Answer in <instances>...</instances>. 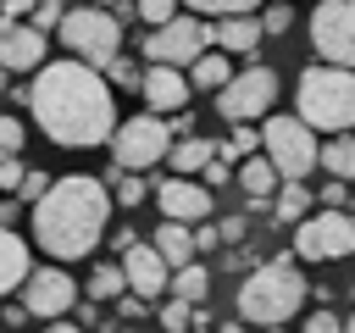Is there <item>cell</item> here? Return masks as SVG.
Wrapping results in <instances>:
<instances>
[{
  "mask_svg": "<svg viewBox=\"0 0 355 333\" xmlns=\"http://www.w3.org/2000/svg\"><path fill=\"white\" fill-rule=\"evenodd\" d=\"M28 105H33V122L55 144H72V150L111 144V133H116V100H111L105 72L78 56L44 61L28 83Z\"/></svg>",
  "mask_w": 355,
  "mask_h": 333,
  "instance_id": "1",
  "label": "cell"
},
{
  "mask_svg": "<svg viewBox=\"0 0 355 333\" xmlns=\"http://www.w3.org/2000/svg\"><path fill=\"white\" fill-rule=\"evenodd\" d=\"M105 216H111V189L89 172H67L33 200V244L55 261H83L100 244Z\"/></svg>",
  "mask_w": 355,
  "mask_h": 333,
  "instance_id": "2",
  "label": "cell"
},
{
  "mask_svg": "<svg viewBox=\"0 0 355 333\" xmlns=\"http://www.w3.org/2000/svg\"><path fill=\"white\" fill-rule=\"evenodd\" d=\"M300 305H305V278L288 255L250 266L244 283H239V316L255 322V327H283Z\"/></svg>",
  "mask_w": 355,
  "mask_h": 333,
  "instance_id": "3",
  "label": "cell"
},
{
  "mask_svg": "<svg viewBox=\"0 0 355 333\" xmlns=\"http://www.w3.org/2000/svg\"><path fill=\"white\" fill-rule=\"evenodd\" d=\"M294 111L316 133H349L355 128V67H305L294 83Z\"/></svg>",
  "mask_w": 355,
  "mask_h": 333,
  "instance_id": "4",
  "label": "cell"
},
{
  "mask_svg": "<svg viewBox=\"0 0 355 333\" xmlns=\"http://www.w3.org/2000/svg\"><path fill=\"white\" fill-rule=\"evenodd\" d=\"M261 150L272 155V166L283 178H311V166H322V144H316V128L300 117V111H277L261 122Z\"/></svg>",
  "mask_w": 355,
  "mask_h": 333,
  "instance_id": "5",
  "label": "cell"
},
{
  "mask_svg": "<svg viewBox=\"0 0 355 333\" xmlns=\"http://www.w3.org/2000/svg\"><path fill=\"white\" fill-rule=\"evenodd\" d=\"M55 33H61L67 56H78V61H89V67H105V61L122 50V22H116V11H105V6H72Z\"/></svg>",
  "mask_w": 355,
  "mask_h": 333,
  "instance_id": "6",
  "label": "cell"
},
{
  "mask_svg": "<svg viewBox=\"0 0 355 333\" xmlns=\"http://www.w3.org/2000/svg\"><path fill=\"white\" fill-rule=\"evenodd\" d=\"M166 150H172V122H166L161 111L128 117V122H116V133H111V161H116L122 172H150L155 161H166Z\"/></svg>",
  "mask_w": 355,
  "mask_h": 333,
  "instance_id": "7",
  "label": "cell"
},
{
  "mask_svg": "<svg viewBox=\"0 0 355 333\" xmlns=\"http://www.w3.org/2000/svg\"><path fill=\"white\" fill-rule=\"evenodd\" d=\"M294 255L300 261H344L355 255V216L344 205H322L316 216L294 222Z\"/></svg>",
  "mask_w": 355,
  "mask_h": 333,
  "instance_id": "8",
  "label": "cell"
},
{
  "mask_svg": "<svg viewBox=\"0 0 355 333\" xmlns=\"http://www.w3.org/2000/svg\"><path fill=\"white\" fill-rule=\"evenodd\" d=\"M272 100H277V72H272V67H239V72L216 89V111H222L227 122H255V117L272 111Z\"/></svg>",
  "mask_w": 355,
  "mask_h": 333,
  "instance_id": "9",
  "label": "cell"
},
{
  "mask_svg": "<svg viewBox=\"0 0 355 333\" xmlns=\"http://www.w3.org/2000/svg\"><path fill=\"white\" fill-rule=\"evenodd\" d=\"M311 50L333 67H355V0H322L311 11Z\"/></svg>",
  "mask_w": 355,
  "mask_h": 333,
  "instance_id": "10",
  "label": "cell"
},
{
  "mask_svg": "<svg viewBox=\"0 0 355 333\" xmlns=\"http://www.w3.org/2000/svg\"><path fill=\"white\" fill-rule=\"evenodd\" d=\"M205 50H211V22H200V11L172 17V22L150 28V39H144V56L150 61H166V67H189Z\"/></svg>",
  "mask_w": 355,
  "mask_h": 333,
  "instance_id": "11",
  "label": "cell"
},
{
  "mask_svg": "<svg viewBox=\"0 0 355 333\" xmlns=\"http://www.w3.org/2000/svg\"><path fill=\"white\" fill-rule=\"evenodd\" d=\"M22 305H28V316L55 322V316H67V311L78 305V283L67 278L61 261H55V266H39V272L22 278Z\"/></svg>",
  "mask_w": 355,
  "mask_h": 333,
  "instance_id": "12",
  "label": "cell"
},
{
  "mask_svg": "<svg viewBox=\"0 0 355 333\" xmlns=\"http://www.w3.org/2000/svg\"><path fill=\"white\" fill-rule=\"evenodd\" d=\"M155 205H161V216H172V222H205L211 216V189L200 183V178H166V183H155Z\"/></svg>",
  "mask_w": 355,
  "mask_h": 333,
  "instance_id": "13",
  "label": "cell"
},
{
  "mask_svg": "<svg viewBox=\"0 0 355 333\" xmlns=\"http://www.w3.org/2000/svg\"><path fill=\"white\" fill-rule=\"evenodd\" d=\"M122 272H128V289L144 294V300H155L161 289H172V266H166V255H161L155 244H144V239H133V244L122 250Z\"/></svg>",
  "mask_w": 355,
  "mask_h": 333,
  "instance_id": "14",
  "label": "cell"
},
{
  "mask_svg": "<svg viewBox=\"0 0 355 333\" xmlns=\"http://www.w3.org/2000/svg\"><path fill=\"white\" fill-rule=\"evenodd\" d=\"M0 67L6 72H39L44 67V33L33 22H0Z\"/></svg>",
  "mask_w": 355,
  "mask_h": 333,
  "instance_id": "15",
  "label": "cell"
},
{
  "mask_svg": "<svg viewBox=\"0 0 355 333\" xmlns=\"http://www.w3.org/2000/svg\"><path fill=\"white\" fill-rule=\"evenodd\" d=\"M189 72L183 67H166V61H155L150 72H144V83H139V94L150 100V111H183L189 105Z\"/></svg>",
  "mask_w": 355,
  "mask_h": 333,
  "instance_id": "16",
  "label": "cell"
},
{
  "mask_svg": "<svg viewBox=\"0 0 355 333\" xmlns=\"http://www.w3.org/2000/svg\"><path fill=\"white\" fill-rule=\"evenodd\" d=\"M239 189L250 194V200H244L250 211H266V205L277 200V189H283V172L272 166V155H266V150H261V155H250V161L239 166Z\"/></svg>",
  "mask_w": 355,
  "mask_h": 333,
  "instance_id": "17",
  "label": "cell"
},
{
  "mask_svg": "<svg viewBox=\"0 0 355 333\" xmlns=\"http://www.w3.org/2000/svg\"><path fill=\"white\" fill-rule=\"evenodd\" d=\"M261 17H250V11H239V17H222V22H211V44L216 50H227V56H250L255 44H261Z\"/></svg>",
  "mask_w": 355,
  "mask_h": 333,
  "instance_id": "18",
  "label": "cell"
},
{
  "mask_svg": "<svg viewBox=\"0 0 355 333\" xmlns=\"http://www.w3.org/2000/svg\"><path fill=\"white\" fill-rule=\"evenodd\" d=\"M28 272H33V261H28V244H22V233L0 228V294L22 289V278H28Z\"/></svg>",
  "mask_w": 355,
  "mask_h": 333,
  "instance_id": "19",
  "label": "cell"
},
{
  "mask_svg": "<svg viewBox=\"0 0 355 333\" xmlns=\"http://www.w3.org/2000/svg\"><path fill=\"white\" fill-rule=\"evenodd\" d=\"M216 155V144L211 139H194V133H183V139H172V150H166V166L178 172V178H200V166Z\"/></svg>",
  "mask_w": 355,
  "mask_h": 333,
  "instance_id": "20",
  "label": "cell"
},
{
  "mask_svg": "<svg viewBox=\"0 0 355 333\" xmlns=\"http://www.w3.org/2000/svg\"><path fill=\"white\" fill-rule=\"evenodd\" d=\"M150 244L166 255V266H189V261L200 255V250H194V233H189V222H172V216L155 228V239H150Z\"/></svg>",
  "mask_w": 355,
  "mask_h": 333,
  "instance_id": "21",
  "label": "cell"
},
{
  "mask_svg": "<svg viewBox=\"0 0 355 333\" xmlns=\"http://www.w3.org/2000/svg\"><path fill=\"white\" fill-rule=\"evenodd\" d=\"M322 166H327V178L355 183V133H327V144H322Z\"/></svg>",
  "mask_w": 355,
  "mask_h": 333,
  "instance_id": "22",
  "label": "cell"
},
{
  "mask_svg": "<svg viewBox=\"0 0 355 333\" xmlns=\"http://www.w3.org/2000/svg\"><path fill=\"white\" fill-rule=\"evenodd\" d=\"M227 78H233L227 50H205V56H194V61H189V83H194V89H222Z\"/></svg>",
  "mask_w": 355,
  "mask_h": 333,
  "instance_id": "23",
  "label": "cell"
},
{
  "mask_svg": "<svg viewBox=\"0 0 355 333\" xmlns=\"http://www.w3.org/2000/svg\"><path fill=\"white\" fill-rule=\"evenodd\" d=\"M272 216H277V222L311 216V189H305V178H283V189H277V200H272Z\"/></svg>",
  "mask_w": 355,
  "mask_h": 333,
  "instance_id": "24",
  "label": "cell"
},
{
  "mask_svg": "<svg viewBox=\"0 0 355 333\" xmlns=\"http://www.w3.org/2000/svg\"><path fill=\"white\" fill-rule=\"evenodd\" d=\"M172 294H178V300H189V305H200V300L211 294V272H205L200 261H189V266H172Z\"/></svg>",
  "mask_w": 355,
  "mask_h": 333,
  "instance_id": "25",
  "label": "cell"
},
{
  "mask_svg": "<svg viewBox=\"0 0 355 333\" xmlns=\"http://www.w3.org/2000/svg\"><path fill=\"white\" fill-rule=\"evenodd\" d=\"M122 289H128V272H122V266H94L89 283H83V294H89L94 305H100V300H116Z\"/></svg>",
  "mask_w": 355,
  "mask_h": 333,
  "instance_id": "26",
  "label": "cell"
},
{
  "mask_svg": "<svg viewBox=\"0 0 355 333\" xmlns=\"http://www.w3.org/2000/svg\"><path fill=\"white\" fill-rule=\"evenodd\" d=\"M144 200H150L144 172H122V166H116V205H128V211H133V205H144Z\"/></svg>",
  "mask_w": 355,
  "mask_h": 333,
  "instance_id": "27",
  "label": "cell"
},
{
  "mask_svg": "<svg viewBox=\"0 0 355 333\" xmlns=\"http://www.w3.org/2000/svg\"><path fill=\"white\" fill-rule=\"evenodd\" d=\"M100 72H105V83H116V89H139V83H144V72H139V67H133L122 50H116V56H111Z\"/></svg>",
  "mask_w": 355,
  "mask_h": 333,
  "instance_id": "28",
  "label": "cell"
},
{
  "mask_svg": "<svg viewBox=\"0 0 355 333\" xmlns=\"http://www.w3.org/2000/svg\"><path fill=\"white\" fill-rule=\"evenodd\" d=\"M244 150H261V128H250V122H233V139L227 144H216V155H244Z\"/></svg>",
  "mask_w": 355,
  "mask_h": 333,
  "instance_id": "29",
  "label": "cell"
},
{
  "mask_svg": "<svg viewBox=\"0 0 355 333\" xmlns=\"http://www.w3.org/2000/svg\"><path fill=\"white\" fill-rule=\"evenodd\" d=\"M161 327H166V333H189V327H194V305L172 294V300L161 305Z\"/></svg>",
  "mask_w": 355,
  "mask_h": 333,
  "instance_id": "30",
  "label": "cell"
},
{
  "mask_svg": "<svg viewBox=\"0 0 355 333\" xmlns=\"http://www.w3.org/2000/svg\"><path fill=\"white\" fill-rule=\"evenodd\" d=\"M183 6L200 17H239V11H255L261 0H183Z\"/></svg>",
  "mask_w": 355,
  "mask_h": 333,
  "instance_id": "31",
  "label": "cell"
},
{
  "mask_svg": "<svg viewBox=\"0 0 355 333\" xmlns=\"http://www.w3.org/2000/svg\"><path fill=\"white\" fill-rule=\"evenodd\" d=\"M61 17H67V6H61V0H39V6L28 11V22H33L39 33H50V28H61Z\"/></svg>",
  "mask_w": 355,
  "mask_h": 333,
  "instance_id": "32",
  "label": "cell"
},
{
  "mask_svg": "<svg viewBox=\"0 0 355 333\" xmlns=\"http://www.w3.org/2000/svg\"><path fill=\"white\" fill-rule=\"evenodd\" d=\"M22 139H28V128H22L11 111H0V150H6V155H22Z\"/></svg>",
  "mask_w": 355,
  "mask_h": 333,
  "instance_id": "33",
  "label": "cell"
},
{
  "mask_svg": "<svg viewBox=\"0 0 355 333\" xmlns=\"http://www.w3.org/2000/svg\"><path fill=\"white\" fill-rule=\"evenodd\" d=\"M133 6H139V22H150V28L178 17V0H133Z\"/></svg>",
  "mask_w": 355,
  "mask_h": 333,
  "instance_id": "34",
  "label": "cell"
},
{
  "mask_svg": "<svg viewBox=\"0 0 355 333\" xmlns=\"http://www.w3.org/2000/svg\"><path fill=\"white\" fill-rule=\"evenodd\" d=\"M227 178H233V166H227V155H211V161L200 166V183H205V189H222Z\"/></svg>",
  "mask_w": 355,
  "mask_h": 333,
  "instance_id": "35",
  "label": "cell"
},
{
  "mask_svg": "<svg viewBox=\"0 0 355 333\" xmlns=\"http://www.w3.org/2000/svg\"><path fill=\"white\" fill-rule=\"evenodd\" d=\"M300 333H344V322L322 305V311H311V316H305V327H300Z\"/></svg>",
  "mask_w": 355,
  "mask_h": 333,
  "instance_id": "36",
  "label": "cell"
},
{
  "mask_svg": "<svg viewBox=\"0 0 355 333\" xmlns=\"http://www.w3.org/2000/svg\"><path fill=\"white\" fill-rule=\"evenodd\" d=\"M22 178H28V166L17 155H0V189H22Z\"/></svg>",
  "mask_w": 355,
  "mask_h": 333,
  "instance_id": "37",
  "label": "cell"
},
{
  "mask_svg": "<svg viewBox=\"0 0 355 333\" xmlns=\"http://www.w3.org/2000/svg\"><path fill=\"white\" fill-rule=\"evenodd\" d=\"M261 28H266V33H288V28H294V11H288V6H272V11L261 17Z\"/></svg>",
  "mask_w": 355,
  "mask_h": 333,
  "instance_id": "38",
  "label": "cell"
},
{
  "mask_svg": "<svg viewBox=\"0 0 355 333\" xmlns=\"http://www.w3.org/2000/svg\"><path fill=\"white\" fill-rule=\"evenodd\" d=\"M50 183H55V178H44V172H28V178H22V189H17V194H22V200H39V194H44V189H50Z\"/></svg>",
  "mask_w": 355,
  "mask_h": 333,
  "instance_id": "39",
  "label": "cell"
},
{
  "mask_svg": "<svg viewBox=\"0 0 355 333\" xmlns=\"http://www.w3.org/2000/svg\"><path fill=\"white\" fill-rule=\"evenodd\" d=\"M33 6H39V0H0V22H22Z\"/></svg>",
  "mask_w": 355,
  "mask_h": 333,
  "instance_id": "40",
  "label": "cell"
},
{
  "mask_svg": "<svg viewBox=\"0 0 355 333\" xmlns=\"http://www.w3.org/2000/svg\"><path fill=\"white\" fill-rule=\"evenodd\" d=\"M316 200H322V205H344V200H349V189H344V178H333V183H327V189H322Z\"/></svg>",
  "mask_w": 355,
  "mask_h": 333,
  "instance_id": "41",
  "label": "cell"
},
{
  "mask_svg": "<svg viewBox=\"0 0 355 333\" xmlns=\"http://www.w3.org/2000/svg\"><path fill=\"white\" fill-rule=\"evenodd\" d=\"M216 244H222V228H205V222H200V233H194V250H216Z\"/></svg>",
  "mask_w": 355,
  "mask_h": 333,
  "instance_id": "42",
  "label": "cell"
},
{
  "mask_svg": "<svg viewBox=\"0 0 355 333\" xmlns=\"http://www.w3.org/2000/svg\"><path fill=\"white\" fill-rule=\"evenodd\" d=\"M222 239L239 244V239H244V216H227V222H222Z\"/></svg>",
  "mask_w": 355,
  "mask_h": 333,
  "instance_id": "43",
  "label": "cell"
},
{
  "mask_svg": "<svg viewBox=\"0 0 355 333\" xmlns=\"http://www.w3.org/2000/svg\"><path fill=\"white\" fill-rule=\"evenodd\" d=\"M44 333H83V327H78V322H67V316H55V322H50Z\"/></svg>",
  "mask_w": 355,
  "mask_h": 333,
  "instance_id": "44",
  "label": "cell"
},
{
  "mask_svg": "<svg viewBox=\"0 0 355 333\" xmlns=\"http://www.w3.org/2000/svg\"><path fill=\"white\" fill-rule=\"evenodd\" d=\"M11 216H17V205H11V200H0V228H11Z\"/></svg>",
  "mask_w": 355,
  "mask_h": 333,
  "instance_id": "45",
  "label": "cell"
},
{
  "mask_svg": "<svg viewBox=\"0 0 355 333\" xmlns=\"http://www.w3.org/2000/svg\"><path fill=\"white\" fill-rule=\"evenodd\" d=\"M222 333H244V322H222Z\"/></svg>",
  "mask_w": 355,
  "mask_h": 333,
  "instance_id": "46",
  "label": "cell"
},
{
  "mask_svg": "<svg viewBox=\"0 0 355 333\" xmlns=\"http://www.w3.org/2000/svg\"><path fill=\"white\" fill-rule=\"evenodd\" d=\"M344 333H355V311H349V322H344Z\"/></svg>",
  "mask_w": 355,
  "mask_h": 333,
  "instance_id": "47",
  "label": "cell"
},
{
  "mask_svg": "<svg viewBox=\"0 0 355 333\" xmlns=\"http://www.w3.org/2000/svg\"><path fill=\"white\" fill-rule=\"evenodd\" d=\"M100 6H128V0H100Z\"/></svg>",
  "mask_w": 355,
  "mask_h": 333,
  "instance_id": "48",
  "label": "cell"
},
{
  "mask_svg": "<svg viewBox=\"0 0 355 333\" xmlns=\"http://www.w3.org/2000/svg\"><path fill=\"white\" fill-rule=\"evenodd\" d=\"M0 155H6V150H0Z\"/></svg>",
  "mask_w": 355,
  "mask_h": 333,
  "instance_id": "49",
  "label": "cell"
},
{
  "mask_svg": "<svg viewBox=\"0 0 355 333\" xmlns=\"http://www.w3.org/2000/svg\"><path fill=\"white\" fill-rule=\"evenodd\" d=\"M349 294H355V289H349Z\"/></svg>",
  "mask_w": 355,
  "mask_h": 333,
  "instance_id": "50",
  "label": "cell"
}]
</instances>
